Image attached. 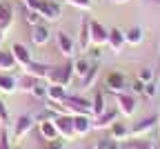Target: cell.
<instances>
[{
  "label": "cell",
  "mask_w": 160,
  "mask_h": 149,
  "mask_svg": "<svg viewBox=\"0 0 160 149\" xmlns=\"http://www.w3.org/2000/svg\"><path fill=\"white\" fill-rule=\"evenodd\" d=\"M47 85H62V87H69V82L73 80V62H67L62 67H49L47 74Z\"/></svg>",
  "instance_id": "obj_1"
},
{
  "label": "cell",
  "mask_w": 160,
  "mask_h": 149,
  "mask_svg": "<svg viewBox=\"0 0 160 149\" xmlns=\"http://www.w3.org/2000/svg\"><path fill=\"white\" fill-rule=\"evenodd\" d=\"M53 122H56V129H58L62 140H76L78 138L76 131H73V116L71 114H60Z\"/></svg>",
  "instance_id": "obj_2"
},
{
  "label": "cell",
  "mask_w": 160,
  "mask_h": 149,
  "mask_svg": "<svg viewBox=\"0 0 160 149\" xmlns=\"http://www.w3.org/2000/svg\"><path fill=\"white\" fill-rule=\"evenodd\" d=\"M105 87H107L109 94L118 96V94H122V91L129 87V85H127V78L120 74V71H111V74L105 78Z\"/></svg>",
  "instance_id": "obj_3"
},
{
  "label": "cell",
  "mask_w": 160,
  "mask_h": 149,
  "mask_svg": "<svg viewBox=\"0 0 160 149\" xmlns=\"http://www.w3.org/2000/svg\"><path fill=\"white\" fill-rule=\"evenodd\" d=\"M33 125H36V118H33V116H29V114L20 116V118L13 122V140H16V142L22 140V138L33 129Z\"/></svg>",
  "instance_id": "obj_4"
},
{
  "label": "cell",
  "mask_w": 160,
  "mask_h": 149,
  "mask_svg": "<svg viewBox=\"0 0 160 149\" xmlns=\"http://www.w3.org/2000/svg\"><path fill=\"white\" fill-rule=\"evenodd\" d=\"M56 42H58V49H60V54H62L65 58H73L76 56V42H73V38L67 33V31H56Z\"/></svg>",
  "instance_id": "obj_5"
},
{
  "label": "cell",
  "mask_w": 160,
  "mask_h": 149,
  "mask_svg": "<svg viewBox=\"0 0 160 149\" xmlns=\"http://www.w3.org/2000/svg\"><path fill=\"white\" fill-rule=\"evenodd\" d=\"M116 102H118L116 109L122 114V116L131 118V116L136 114V98H133V94H127V91L118 94V96H116Z\"/></svg>",
  "instance_id": "obj_6"
},
{
  "label": "cell",
  "mask_w": 160,
  "mask_h": 149,
  "mask_svg": "<svg viewBox=\"0 0 160 149\" xmlns=\"http://www.w3.org/2000/svg\"><path fill=\"white\" fill-rule=\"evenodd\" d=\"M89 33H91V45L93 47H102L107 45V38H109V29H105L98 20H91L89 23Z\"/></svg>",
  "instance_id": "obj_7"
},
{
  "label": "cell",
  "mask_w": 160,
  "mask_h": 149,
  "mask_svg": "<svg viewBox=\"0 0 160 149\" xmlns=\"http://www.w3.org/2000/svg\"><path fill=\"white\" fill-rule=\"evenodd\" d=\"M156 122H158V116H147V118H142V120H138L131 129H129V136H133V138H142L145 134H149L153 127H156Z\"/></svg>",
  "instance_id": "obj_8"
},
{
  "label": "cell",
  "mask_w": 160,
  "mask_h": 149,
  "mask_svg": "<svg viewBox=\"0 0 160 149\" xmlns=\"http://www.w3.org/2000/svg\"><path fill=\"white\" fill-rule=\"evenodd\" d=\"M89 23H91V18H82V23H80V31H78V51H89L91 47V33H89Z\"/></svg>",
  "instance_id": "obj_9"
},
{
  "label": "cell",
  "mask_w": 160,
  "mask_h": 149,
  "mask_svg": "<svg viewBox=\"0 0 160 149\" xmlns=\"http://www.w3.org/2000/svg\"><path fill=\"white\" fill-rule=\"evenodd\" d=\"M11 54H13V58H16V62H18L20 69H25L29 62L33 60L31 58V51L22 45V42H13V45H11Z\"/></svg>",
  "instance_id": "obj_10"
},
{
  "label": "cell",
  "mask_w": 160,
  "mask_h": 149,
  "mask_svg": "<svg viewBox=\"0 0 160 149\" xmlns=\"http://www.w3.org/2000/svg\"><path fill=\"white\" fill-rule=\"evenodd\" d=\"M91 129H93L91 116H85V114H76V116H73V131H76L78 138H80V136H87Z\"/></svg>",
  "instance_id": "obj_11"
},
{
  "label": "cell",
  "mask_w": 160,
  "mask_h": 149,
  "mask_svg": "<svg viewBox=\"0 0 160 149\" xmlns=\"http://www.w3.org/2000/svg\"><path fill=\"white\" fill-rule=\"evenodd\" d=\"M118 109H105L100 116L93 118V129H107V127H111L116 120H118Z\"/></svg>",
  "instance_id": "obj_12"
},
{
  "label": "cell",
  "mask_w": 160,
  "mask_h": 149,
  "mask_svg": "<svg viewBox=\"0 0 160 149\" xmlns=\"http://www.w3.org/2000/svg\"><path fill=\"white\" fill-rule=\"evenodd\" d=\"M107 45L111 47V51H113V54H120V49H122V47L127 45L125 31H122V29H118V27L109 29V38H107Z\"/></svg>",
  "instance_id": "obj_13"
},
{
  "label": "cell",
  "mask_w": 160,
  "mask_h": 149,
  "mask_svg": "<svg viewBox=\"0 0 160 149\" xmlns=\"http://www.w3.org/2000/svg\"><path fill=\"white\" fill-rule=\"evenodd\" d=\"M49 38H51V31H49V27L47 25H36V27H31V42L36 47H45L47 42H49Z\"/></svg>",
  "instance_id": "obj_14"
},
{
  "label": "cell",
  "mask_w": 160,
  "mask_h": 149,
  "mask_svg": "<svg viewBox=\"0 0 160 149\" xmlns=\"http://www.w3.org/2000/svg\"><path fill=\"white\" fill-rule=\"evenodd\" d=\"M40 16H42L45 20H58L60 16H62V9H60L58 3H53V0H42V7H40Z\"/></svg>",
  "instance_id": "obj_15"
},
{
  "label": "cell",
  "mask_w": 160,
  "mask_h": 149,
  "mask_svg": "<svg viewBox=\"0 0 160 149\" xmlns=\"http://www.w3.org/2000/svg\"><path fill=\"white\" fill-rule=\"evenodd\" d=\"M25 74L33 76L36 80H45L47 74H49V65H45V62H38V60H31L29 65L25 67Z\"/></svg>",
  "instance_id": "obj_16"
},
{
  "label": "cell",
  "mask_w": 160,
  "mask_h": 149,
  "mask_svg": "<svg viewBox=\"0 0 160 149\" xmlns=\"http://www.w3.org/2000/svg\"><path fill=\"white\" fill-rule=\"evenodd\" d=\"M38 131H40V136H42L47 142L60 138V134H58V129H56V122H53V120H40V122H38Z\"/></svg>",
  "instance_id": "obj_17"
},
{
  "label": "cell",
  "mask_w": 160,
  "mask_h": 149,
  "mask_svg": "<svg viewBox=\"0 0 160 149\" xmlns=\"http://www.w3.org/2000/svg\"><path fill=\"white\" fill-rule=\"evenodd\" d=\"M18 89V78L9 71H0V91L2 94H13Z\"/></svg>",
  "instance_id": "obj_18"
},
{
  "label": "cell",
  "mask_w": 160,
  "mask_h": 149,
  "mask_svg": "<svg viewBox=\"0 0 160 149\" xmlns=\"http://www.w3.org/2000/svg\"><path fill=\"white\" fill-rule=\"evenodd\" d=\"M109 138H111V140H116V142L127 140V138H129V129H127V125L116 120V122L109 127Z\"/></svg>",
  "instance_id": "obj_19"
},
{
  "label": "cell",
  "mask_w": 160,
  "mask_h": 149,
  "mask_svg": "<svg viewBox=\"0 0 160 149\" xmlns=\"http://www.w3.org/2000/svg\"><path fill=\"white\" fill-rule=\"evenodd\" d=\"M67 87H62V85H47V100L51 102H65L67 98Z\"/></svg>",
  "instance_id": "obj_20"
},
{
  "label": "cell",
  "mask_w": 160,
  "mask_h": 149,
  "mask_svg": "<svg viewBox=\"0 0 160 149\" xmlns=\"http://www.w3.org/2000/svg\"><path fill=\"white\" fill-rule=\"evenodd\" d=\"M18 69V62H16V58H13V54H11V49L9 51H5V49H0V71H16Z\"/></svg>",
  "instance_id": "obj_21"
},
{
  "label": "cell",
  "mask_w": 160,
  "mask_h": 149,
  "mask_svg": "<svg viewBox=\"0 0 160 149\" xmlns=\"http://www.w3.org/2000/svg\"><path fill=\"white\" fill-rule=\"evenodd\" d=\"M89 69H91V60H89L87 56H80V58L73 60V76H76V78L82 80V78L87 76Z\"/></svg>",
  "instance_id": "obj_22"
},
{
  "label": "cell",
  "mask_w": 160,
  "mask_h": 149,
  "mask_svg": "<svg viewBox=\"0 0 160 149\" xmlns=\"http://www.w3.org/2000/svg\"><path fill=\"white\" fill-rule=\"evenodd\" d=\"M107 109V98H105V91H96L93 94V102H91V114H93V118L96 116H100V114H102Z\"/></svg>",
  "instance_id": "obj_23"
},
{
  "label": "cell",
  "mask_w": 160,
  "mask_h": 149,
  "mask_svg": "<svg viewBox=\"0 0 160 149\" xmlns=\"http://www.w3.org/2000/svg\"><path fill=\"white\" fill-rule=\"evenodd\" d=\"M11 23H13V11H11V7L5 5V3H0V29L7 31V29L11 27Z\"/></svg>",
  "instance_id": "obj_24"
},
{
  "label": "cell",
  "mask_w": 160,
  "mask_h": 149,
  "mask_svg": "<svg viewBox=\"0 0 160 149\" xmlns=\"http://www.w3.org/2000/svg\"><path fill=\"white\" fill-rule=\"evenodd\" d=\"M125 38H127L129 45H140L145 40V29L142 27H131V29L125 31Z\"/></svg>",
  "instance_id": "obj_25"
},
{
  "label": "cell",
  "mask_w": 160,
  "mask_h": 149,
  "mask_svg": "<svg viewBox=\"0 0 160 149\" xmlns=\"http://www.w3.org/2000/svg\"><path fill=\"white\" fill-rule=\"evenodd\" d=\"M98 69H100L98 62H91V69L87 71V76H85L82 80H80V87H82V89L93 87V82H96V78H98Z\"/></svg>",
  "instance_id": "obj_26"
},
{
  "label": "cell",
  "mask_w": 160,
  "mask_h": 149,
  "mask_svg": "<svg viewBox=\"0 0 160 149\" xmlns=\"http://www.w3.org/2000/svg\"><path fill=\"white\" fill-rule=\"evenodd\" d=\"M33 98H47V80H36V85L31 87V91H29Z\"/></svg>",
  "instance_id": "obj_27"
},
{
  "label": "cell",
  "mask_w": 160,
  "mask_h": 149,
  "mask_svg": "<svg viewBox=\"0 0 160 149\" xmlns=\"http://www.w3.org/2000/svg\"><path fill=\"white\" fill-rule=\"evenodd\" d=\"M40 20H42V16H40L38 11H33V9H29V7H25V23H27V25L36 27V25H40Z\"/></svg>",
  "instance_id": "obj_28"
},
{
  "label": "cell",
  "mask_w": 160,
  "mask_h": 149,
  "mask_svg": "<svg viewBox=\"0 0 160 149\" xmlns=\"http://www.w3.org/2000/svg\"><path fill=\"white\" fill-rule=\"evenodd\" d=\"M36 85V78L25 74V78H18V89H22V91H31V87Z\"/></svg>",
  "instance_id": "obj_29"
},
{
  "label": "cell",
  "mask_w": 160,
  "mask_h": 149,
  "mask_svg": "<svg viewBox=\"0 0 160 149\" xmlns=\"http://www.w3.org/2000/svg\"><path fill=\"white\" fill-rule=\"evenodd\" d=\"M138 80L145 82V85H147V82H153V71H151L149 67H142V69L138 71Z\"/></svg>",
  "instance_id": "obj_30"
},
{
  "label": "cell",
  "mask_w": 160,
  "mask_h": 149,
  "mask_svg": "<svg viewBox=\"0 0 160 149\" xmlns=\"http://www.w3.org/2000/svg\"><path fill=\"white\" fill-rule=\"evenodd\" d=\"M142 96H145V98H149V100H151V98H156V96H158V85H156V82H147V85H145Z\"/></svg>",
  "instance_id": "obj_31"
},
{
  "label": "cell",
  "mask_w": 160,
  "mask_h": 149,
  "mask_svg": "<svg viewBox=\"0 0 160 149\" xmlns=\"http://www.w3.org/2000/svg\"><path fill=\"white\" fill-rule=\"evenodd\" d=\"M69 5H71V7H76V9L87 11V9H91V0H69Z\"/></svg>",
  "instance_id": "obj_32"
},
{
  "label": "cell",
  "mask_w": 160,
  "mask_h": 149,
  "mask_svg": "<svg viewBox=\"0 0 160 149\" xmlns=\"http://www.w3.org/2000/svg\"><path fill=\"white\" fill-rule=\"evenodd\" d=\"M142 91H145V82H140L138 78L131 82V94L133 96H142Z\"/></svg>",
  "instance_id": "obj_33"
},
{
  "label": "cell",
  "mask_w": 160,
  "mask_h": 149,
  "mask_svg": "<svg viewBox=\"0 0 160 149\" xmlns=\"http://www.w3.org/2000/svg\"><path fill=\"white\" fill-rule=\"evenodd\" d=\"M0 149H11V140L5 129H0Z\"/></svg>",
  "instance_id": "obj_34"
},
{
  "label": "cell",
  "mask_w": 160,
  "mask_h": 149,
  "mask_svg": "<svg viewBox=\"0 0 160 149\" xmlns=\"http://www.w3.org/2000/svg\"><path fill=\"white\" fill-rule=\"evenodd\" d=\"M91 62H100V47H91L89 49V56H87Z\"/></svg>",
  "instance_id": "obj_35"
},
{
  "label": "cell",
  "mask_w": 160,
  "mask_h": 149,
  "mask_svg": "<svg viewBox=\"0 0 160 149\" xmlns=\"http://www.w3.org/2000/svg\"><path fill=\"white\" fill-rule=\"evenodd\" d=\"M111 142H113L111 138H100V140L96 142V147H93V149H109V147H111Z\"/></svg>",
  "instance_id": "obj_36"
},
{
  "label": "cell",
  "mask_w": 160,
  "mask_h": 149,
  "mask_svg": "<svg viewBox=\"0 0 160 149\" xmlns=\"http://www.w3.org/2000/svg\"><path fill=\"white\" fill-rule=\"evenodd\" d=\"M47 149H65V145H62V138H58V140H49Z\"/></svg>",
  "instance_id": "obj_37"
},
{
  "label": "cell",
  "mask_w": 160,
  "mask_h": 149,
  "mask_svg": "<svg viewBox=\"0 0 160 149\" xmlns=\"http://www.w3.org/2000/svg\"><path fill=\"white\" fill-rule=\"evenodd\" d=\"M2 40H5V31L0 29V45H2Z\"/></svg>",
  "instance_id": "obj_38"
},
{
  "label": "cell",
  "mask_w": 160,
  "mask_h": 149,
  "mask_svg": "<svg viewBox=\"0 0 160 149\" xmlns=\"http://www.w3.org/2000/svg\"><path fill=\"white\" fill-rule=\"evenodd\" d=\"M113 3H118V5H120V3H127V0H113Z\"/></svg>",
  "instance_id": "obj_39"
},
{
  "label": "cell",
  "mask_w": 160,
  "mask_h": 149,
  "mask_svg": "<svg viewBox=\"0 0 160 149\" xmlns=\"http://www.w3.org/2000/svg\"><path fill=\"white\" fill-rule=\"evenodd\" d=\"M13 149H25V147H13Z\"/></svg>",
  "instance_id": "obj_40"
},
{
  "label": "cell",
  "mask_w": 160,
  "mask_h": 149,
  "mask_svg": "<svg viewBox=\"0 0 160 149\" xmlns=\"http://www.w3.org/2000/svg\"><path fill=\"white\" fill-rule=\"evenodd\" d=\"M158 94H160V85H158Z\"/></svg>",
  "instance_id": "obj_41"
},
{
  "label": "cell",
  "mask_w": 160,
  "mask_h": 149,
  "mask_svg": "<svg viewBox=\"0 0 160 149\" xmlns=\"http://www.w3.org/2000/svg\"><path fill=\"white\" fill-rule=\"evenodd\" d=\"M156 3H160V0H156Z\"/></svg>",
  "instance_id": "obj_42"
},
{
  "label": "cell",
  "mask_w": 160,
  "mask_h": 149,
  "mask_svg": "<svg viewBox=\"0 0 160 149\" xmlns=\"http://www.w3.org/2000/svg\"><path fill=\"white\" fill-rule=\"evenodd\" d=\"M22 3H27V0H22Z\"/></svg>",
  "instance_id": "obj_43"
}]
</instances>
